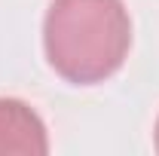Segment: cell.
Returning a JSON list of instances; mask_svg holds the SVG:
<instances>
[{
	"label": "cell",
	"instance_id": "6da1fadb",
	"mask_svg": "<svg viewBox=\"0 0 159 156\" xmlns=\"http://www.w3.org/2000/svg\"><path fill=\"white\" fill-rule=\"evenodd\" d=\"M132 46V19L122 0H52L43 21L49 67L74 86L113 77Z\"/></svg>",
	"mask_w": 159,
	"mask_h": 156
},
{
	"label": "cell",
	"instance_id": "3957f363",
	"mask_svg": "<svg viewBox=\"0 0 159 156\" xmlns=\"http://www.w3.org/2000/svg\"><path fill=\"white\" fill-rule=\"evenodd\" d=\"M153 138H156V150H159V119H156V132H153Z\"/></svg>",
	"mask_w": 159,
	"mask_h": 156
},
{
	"label": "cell",
	"instance_id": "7a4b0ae2",
	"mask_svg": "<svg viewBox=\"0 0 159 156\" xmlns=\"http://www.w3.org/2000/svg\"><path fill=\"white\" fill-rule=\"evenodd\" d=\"M6 153H49V138H46L43 119L19 98H0V156Z\"/></svg>",
	"mask_w": 159,
	"mask_h": 156
}]
</instances>
